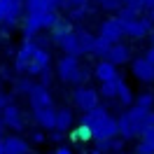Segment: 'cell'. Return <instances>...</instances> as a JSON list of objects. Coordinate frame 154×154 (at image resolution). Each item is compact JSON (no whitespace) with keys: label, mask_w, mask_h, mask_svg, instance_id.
<instances>
[{"label":"cell","mask_w":154,"mask_h":154,"mask_svg":"<svg viewBox=\"0 0 154 154\" xmlns=\"http://www.w3.org/2000/svg\"><path fill=\"white\" fill-rule=\"evenodd\" d=\"M58 21V14L54 10L40 12V14H26V19L21 21V33L23 38H38L40 30H51Z\"/></svg>","instance_id":"6da1fadb"},{"label":"cell","mask_w":154,"mask_h":154,"mask_svg":"<svg viewBox=\"0 0 154 154\" xmlns=\"http://www.w3.org/2000/svg\"><path fill=\"white\" fill-rule=\"evenodd\" d=\"M23 0H0V28L14 30L23 17Z\"/></svg>","instance_id":"7a4b0ae2"},{"label":"cell","mask_w":154,"mask_h":154,"mask_svg":"<svg viewBox=\"0 0 154 154\" xmlns=\"http://www.w3.org/2000/svg\"><path fill=\"white\" fill-rule=\"evenodd\" d=\"M122 21V19H119ZM122 28H124L126 38H133V40H143L145 35H149V30L154 28V21L147 17V14H138L133 19H124L122 21Z\"/></svg>","instance_id":"3957f363"},{"label":"cell","mask_w":154,"mask_h":154,"mask_svg":"<svg viewBox=\"0 0 154 154\" xmlns=\"http://www.w3.org/2000/svg\"><path fill=\"white\" fill-rule=\"evenodd\" d=\"M89 131H91V140H94V143H96V140H110V138H117V135H119V131H117V119L110 115V112H107L105 117H100Z\"/></svg>","instance_id":"277c9868"},{"label":"cell","mask_w":154,"mask_h":154,"mask_svg":"<svg viewBox=\"0 0 154 154\" xmlns=\"http://www.w3.org/2000/svg\"><path fill=\"white\" fill-rule=\"evenodd\" d=\"M79 68H82L79 56H68V54H63V56L58 58V63H56V75H58L61 82L72 84L75 77H77V72H79Z\"/></svg>","instance_id":"5b68a950"},{"label":"cell","mask_w":154,"mask_h":154,"mask_svg":"<svg viewBox=\"0 0 154 154\" xmlns=\"http://www.w3.org/2000/svg\"><path fill=\"white\" fill-rule=\"evenodd\" d=\"M72 103H75V107H79L82 112H87V110H91V107L100 105V94H98V89H91V87H75V91H72Z\"/></svg>","instance_id":"8992f818"},{"label":"cell","mask_w":154,"mask_h":154,"mask_svg":"<svg viewBox=\"0 0 154 154\" xmlns=\"http://www.w3.org/2000/svg\"><path fill=\"white\" fill-rule=\"evenodd\" d=\"M0 122H2L5 128H12V131H23V126H26V119H23L21 107L14 105V103H7V105L2 107V112H0Z\"/></svg>","instance_id":"52a82bcc"},{"label":"cell","mask_w":154,"mask_h":154,"mask_svg":"<svg viewBox=\"0 0 154 154\" xmlns=\"http://www.w3.org/2000/svg\"><path fill=\"white\" fill-rule=\"evenodd\" d=\"M98 38L107 40L110 45H115V42H122V38H124L122 21L117 19V17H107V19H103V21H100V28H98Z\"/></svg>","instance_id":"ba28073f"},{"label":"cell","mask_w":154,"mask_h":154,"mask_svg":"<svg viewBox=\"0 0 154 154\" xmlns=\"http://www.w3.org/2000/svg\"><path fill=\"white\" fill-rule=\"evenodd\" d=\"M35 49H38L35 40L33 38H23V42H21L19 49H17V56H14V70H17L19 75H26L28 61L33 58V51H35Z\"/></svg>","instance_id":"9c48e42d"},{"label":"cell","mask_w":154,"mask_h":154,"mask_svg":"<svg viewBox=\"0 0 154 154\" xmlns=\"http://www.w3.org/2000/svg\"><path fill=\"white\" fill-rule=\"evenodd\" d=\"M28 103H30V110H42V107L54 105L49 87H45V84L35 82V84H33V89L28 91Z\"/></svg>","instance_id":"30bf717a"},{"label":"cell","mask_w":154,"mask_h":154,"mask_svg":"<svg viewBox=\"0 0 154 154\" xmlns=\"http://www.w3.org/2000/svg\"><path fill=\"white\" fill-rule=\"evenodd\" d=\"M51 66V56H49V49H45V47H38L35 51H33V58L28 61V68H26V75H42L47 68Z\"/></svg>","instance_id":"8fae6325"},{"label":"cell","mask_w":154,"mask_h":154,"mask_svg":"<svg viewBox=\"0 0 154 154\" xmlns=\"http://www.w3.org/2000/svg\"><path fill=\"white\" fill-rule=\"evenodd\" d=\"M2 152L5 154H30V143L23 140L19 133H12V135H2Z\"/></svg>","instance_id":"7c38bea8"},{"label":"cell","mask_w":154,"mask_h":154,"mask_svg":"<svg viewBox=\"0 0 154 154\" xmlns=\"http://www.w3.org/2000/svg\"><path fill=\"white\" fill-rule=\"evenodd\" d=\"M131 72H133V77L138 82H143V84L154 82V66L145 56H138V58L131 61Z\"/></svg>","instance_id":"4fadbf2b"},{"label":"cell","mask_w":154,"mask_h":154,"mask_svg":"<svg viewBox=\"0 0 154 154\" xmlns=\"http://www.w3.org/2000/svg\"><path fill=\"white\" fill-rule=\"evenodd\" d=\"M105 61H110L112 66H124V63H128V61H131V47L124 45V42H115V45H110Z\"/></svg>","instance_id":"5bb4252c"},{"label":"cell","mask_w":154,"mask_h":154,"mask_svg":"<svg viewBox=\"0 0 154 154\" xmlns=\"http://www.w3.org/2000/svg\"><path fill=\"white\" fill-rule=\"evenodd\" d=\"M117 131H119V138H122L124 143H126V140H133V138L140 135L138 126L133 124V119H131L128 112H122V115L117 117Z\"/></svg>","instance_id":"9a60e30c"},{"label":"cell","mask_w":154,"mask_h":154,"mask_svg":"<svg viewBox=\"0 0 154 154\" xmlns=\"http://www.w3.org/2000/svg\"><path fill=\"white\" fill-rule=\"evenodd\" d=\"M33 122L45 128V131H54V124H56V107L49 105L42 107V110H33Z\"/></svg>","instance_id":"2e32d148"},{"label":"cell","mask_w":154,"mask_h":154,"mask_svg":"<svg viewBox=\"0 0 154 154\" xmlns=\"http://www.w3.org/2000/svg\"><path fill=\"white\" fill-rule=\"evenodd\" d=\"M94 77H96L98 82H107V79L119 77V72H117V66H112V63L105 61V58H100L96 63V68H94Z\"/></svg>","instance_id":"e0dca14e"},{"label":"cell","mask_w":154,"mask_h":154,"mask_svg":"<svg viewBox=\"0 0 154 154\" xmlns=\"http://www.w3.org/2000/svg\"><path fill=\"white\" fill-rule=\"evenodd\" d=\"M56 47L61 49L63 54H68V56H82V49H79V42H77L75 28L70 30V33H68L66 38H63V40H61V42H58Z\"/></svg>","instance_id":"ac0fdd59"},{"label":"cell","mask_w":154,"mask_h":154,"mask_svg":"<svg viewBox=\"0 0 154 154\" xmlns=\"http://www.w3.org/2000/svg\"><path fill=\"white\" fill-rule=\"evenodd\" d=\"M75 124V115H72V110L70 107H56V124L54 128L56 131H70V126Z\"/></svg>","instance_id":"d6986e66"},{"label":"cell","mask_w":154,"mask_h":154,"mask_svg":"<svg viewBox=\"0 0 154 154\" xmlns=\"http://www.w3.org/2000/svg\"><path fill=\"white\" fill-rule=\"evenodd\" d=\"M61 7L68 10V14H70L72 19H82L89 12V0H63Z\"/></svg>","instance_id":"ffe728a7"},{"label":"cell","mask_w":154,"mask_h":154,"mask_svg":"<svg viewBox=\"0 0 154 154\" xmlns=\"http://www.w3.org/2000/svg\"><path fill=\"white\" fill-rule=\"evenodd\" d=\"M124 147V140L117 135V138H110V140H96V149L94 154H112V152H122Z\"/></svg>","instance_id":"44dd1931"},{"label":"cell","mask_w":154,"mask_h":154,"mask_svg":"<svg viewBox=\"0 0 154 154\" xmlns=\"http://www.w3.org/2000/svg\"><path fill=\"white\" fill-rule=\"evenodd\" d=\"M75 35H77V42H79L82 54H91V47H94L96 35H91V30H87V28H75Z\"/></svg>","instance_id":"7402d4cb"},{"label":"cell","mask_w":154,"mask_h":154,"mask_svg":"<svg viewBox=\"0 0 154 154\" xmlns=\"http://www.w3.org/2000/svg\"><path fill=\"white\" fill-rule=\"evenodd\" d=\"M70 30H72L70 21H66V19H58V21H56V26L51 28V35H49V40H51L54 45H58V42H61V40H63V38L68 35V33H70Z\"/></svg>","instance_id":"603a6c76"},{"label":"cell","mask_w":154,"mask_h":154,"mask_svg":"<svg viewBox=\"0 0 154 154\" xmlns=\"http://www.w3.org/2000/svg\"><path fill=\"white\" fill-rule=\"evenodd\" d=\"M119 82H122V77H115V79H107V82H100V89H98V94L107 100H112L117 98V91H119Z\"/></svg>","instance_id":"cb8c5ba5"},{"label":"cell","mask_w":154,"mask_h":154,"mask_svg":"<svg viewBox=\"0 0 154 154\" xmlns=\"http://www.w3.org/2000/svg\"><path fill=\"white\" fill-rule=\"evenodd\" d=\"M23 10L26 14H40V12H49L51 5L49 0H23Z\"/></svg>","instance_id":"d4e9b609"},{"label":"cell","mask_w":154,"mask_h":154,"mask_svg":"<svg viewBox=\"0 0 154 154\" xmlns=\"http://www.w3.org/2000/svg\"><path fill=\"white\" fill-rule=\"evenodd\" d=\"M117 100L122 103L124 107H131L133 105V91H131V87L126 84L124 79L119 82V91H117Z\"/></svg>","instance_id":"484cf974"},{"label":"cell","mask_w":154,"mask_h":154,"mask_svg":"<svg viewBox=\"0 0 154 154\" xmlns=\"http://www.w3.org/2000/svg\"><path fill=\"white\" fill-rule=\"evenodd\" d=\"M133 105L135 107H143V110H152L154 107V94L152 91H145L138 98H133Z\"/></svg>","instance_id":"4316f807"},{"label":"cell","mask_w":154,"mask_h":154,"mask_svg":"<svg viewBox=\"0 0 154 154\" xmlns=\"http://www.w3.org/2000/svg\"><path fill=\"white\" fill-rule=\"evenodd\" d=\"M33 84H35V82H33L28 75H21L19 79L14 82V94H26V96H28V91L33 89Z\"/></svg>","instance_id":"83f0119b"},{"label":"cell","mask_w":154,"mask_h":154,"mask_svg":"<svg viewBox=\"0 0 154 154\" xmlns=\"http://www.w3.org/2000/svg\"><path fill=\"white\" fill-rule=\"evenodd\" d=\"M107 49H110V42L96 35V40H94V47H91V54H94V56L105 58V56H107Z\"/></svg>","instance_id":"f1b7e54d"},{"label":"cell","mask_w":154,"mask_h":154,"mask_svg":"<svg viewBox=\"0 0 154 154\" xmlns=\"http://www.w3.org/2000/svg\"><path fill=\"white\" fill-rule=\"evenodd\" d=\"M98 7L110 12V14H117V12L124 7V0H98Z\"/></svg>","instance_id":"f546056e"},{"label":"cell","mask_w":154,"mask_h":154,"mask_svg":"<svg viewBox=\"0 0 154 154\" xmlns=\"http://www.w3.org/2000/svg\"><path fill=\"white\" fill-rule=\"evenodd\" d=\"M70 138H72V140H89V138H91V131H89L87 126H77L75 131H72V133H70Z\"/></svg>","instance_id":"4dcf8cb0"},{"label":"cell","mask_w":154,"mask_h":154,"mask_svg":"<svg viewBox=\"0 0 154 154\" xmlns=\"http://www.w3.org/2000/svg\"><path fill=\"white\" fill-rule=\"evenodd\" d=\"M126 7L131 12H135V14H145V0H128Z\"/></svg>","instance_id":"1f68e13d"},{"label":"cell","mask_w":154,"mask_h":154,"mask_svg":"<svg viewBox=\"0 0 154 154\" xmlns=\"http://www.w3.org/2000/svg\"><path fill=\"white\" fill-rule=\"evenodd\" d=\"M135 154H154V145L145 143V140H140V143L135 145Z\"/></svg>","instance_id":"d6a6232c"},{"label":"cell","mask_w":154,"mask_h":154,"mask_svg":"<svg viewBox=\"0 0 154 154\" xmlns=\"http://www.w3.org/2000/svg\"><path fill=\"white\" fill-rule=\"evenodd\" d=\"M140 140H145V143L154 145V126H145L143 133H140Z\"/></svg>","instance_id":"836d02e7"},{"label":"cell","mask_w":154,"mask_h":154,"mask_svg":"<svg viewBox=\"0 0 154 154\" xmlns=\"http://www.w3.org/2000/svg\"><path fill=\"white\" fill-rule=\"evenodd\" d=\"M49 140H51V143H56V145H61L63 140H66V133L54 128V131H49Z\"/></svg>","instance_id":"e575fe53"},{"label":"cell","mask_w":154,"mask_h":154,"mask_svg":"<svg viewBox=\"0 0 154 154\" xmlns=\"http://www.w3.org/2000/svg\"><path fill=\"white\" fill-rule=\"evenodd\" d=\"M47 140V135L42 133V131H30V143L33 145H40V143H45Z\"/></svg>","instance_id":"d590c367"},{"label":"cell","mask_w":154,"mask_h":154,"mask_svg":"<svg viewBox=\"0 0 154 154\" xmlns=\"http://www.w3.org/2000/svg\"><path fill=\"white\" fill-rule=\"evenodd\" d=\"M40 77V84H45V87H49V82H51V70H45V72H42V75H38Z\"/></svg>","instance_id":"8d00e7d4"},{"label":"cell","mask_w":154,"mask_h":154,"mask_svg":"<svg viewBox=\"0 0 154 154\" xmlns=\"http://www.w3.org/2000/svg\"><path fill=\"white\" fill-rule=\"evenodd\" d=\"M145 12H147V17L154 21V0H145Z\"/></svg>","instance_id":"74e56055"},{"label":"cell","mask_w":154,"mask_h":154,"mask_svg":"<svg viewBox=\"0 0 154 154\" xmlns=\"http://www.w3.org/2000/svg\"><path fill=\"white\" fill-rule=\"evenodd\" d=\"M54 154H72V149H70L68 145H58L56 149H54Z\"/></svg>","instance_id":"f35d334b"},{"label":"cell","mask_w":154,"mask_h":154,"mask_svg":"<svg viewBox=\"0 0 154 154\" xmlns=\"http://www.w3.org/2000/svg\"><path fill=\"white\" fill-rule=\"evenodd\" d=\"M7 103H12V100H10V96H7L5 91H0V112H2V107L7 105Z\"/></svg>","instance_id":"ab89813d"},{"label":"cell","mask_w":154,"mask_h":154,"mask_svg":"<svg viewBox=\"0 0 154 154\" xmlns=\"http://www.w3.org/2000/svg\"><path fill=\"white\" fill-rule=\"evenodd\" d=\"M143 56H145V58H147V61H149V63H152V66H154V45H152V47H149V49H147V51H145Z\"/></svg>","instance_id":"60d3db41"},{"label":"cell","mask_w":154,"mask_h":154,"mask_svg":"<svg viewBox=\"0 0 154 154\" xmlns=\"http://www.w3.org/2000/svg\"><path fill=\"white\" fill-rule=\"evenodd\" d=\"M145 126H154V110L147 112V119H145Z\"/></svg>","instance_id":"b9f144b4"},{"label":"cell","mask_w":154,"mask_h":154,"mask_svg":"<svg viewBox=\"0 0 154 154\" xmlns=\"http://www.w3.org/2000/svg\"><path fill=\"white\" fill-rule=\"evenodd\" d=\"M49 5H51V10L56 12V10H61V5H63V0H49Z\"/></svg>","instance_id":"7bdbcfd3"},{"label":"cell","mask_w":154,"mask_h":154,"mask_svg":"<svg viewBox=\"0 0 154 154\" xmlns=\"http://www.w3.org/2000/svg\"><path fill=\"white\" fill-rule=\"evenodd\" d=\"M2 135H5V126H2V122H0V140H2Z\"/></svg>","instance_id":"ee69618b"},{"label":"cell","mask_w":154,"mask_h":154,"mask_svg":"<svg viewBox=\"0 0 154 154\" xmlns=\"http://www.w3.org/2000/svg\"><path fill=\"white\" fill-rule=\"evenodd\" d=\"M149 40H152V45H154V28L149 30Z\"/></svg>","instance_id":"f6af8a7d"},{"label":"cell","mask_w":154,"mask_h":154,"mask_svg":"<svg viewBox=\"0 0 154 154\" xmlns=\"http://www.w3.org/2000/svg\"><path fill=\"white\" fill-rule=\"evenodd\" d=\"M112 154H122V152H112Z\"/></svg>","instance_id":"bcb514c9"}]
</instances>
